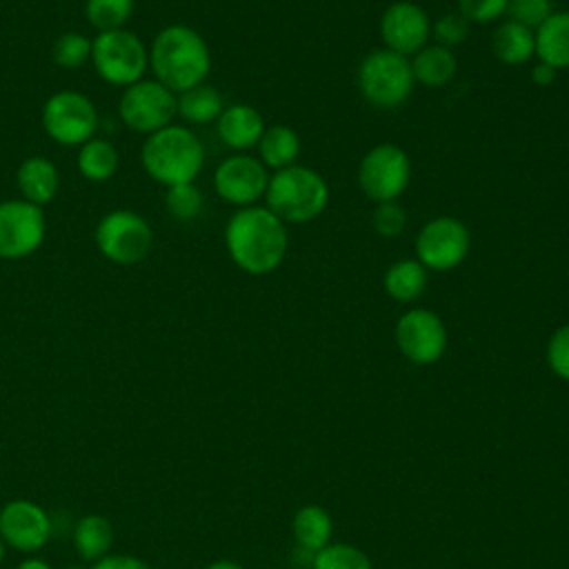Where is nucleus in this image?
Instances as JSON below:
<instances>
[{
  "label": "nucleus",
  "mask_w": 569,
  "mask_h": 569,
  "mask_svg": "<svg viewBox=\"0 0 569 569\" xmlns=\"http://www.w3.org/2000/svg\"><path fill=\"white\" fill-rule=\"evenodd\" d=\"M224 244L233 264L251 276L278 269L287 256L284 222L267 207H240L224 227Z\"/></svg>",
  "instance_id": "obj_1"
},
{
  "label": "nucleus",
  "mask_w": 569,
  "mask_h": 569,
  "mask_svg": "<svg viewBox=\"0 0 569 569\" xmlns=\"http://www.w3.org/2000/svg\"><path fill=\"white\" fill-rule=\"evenodd\" d=\"M149 67L156 80L178 96L207 80L211 51L193 27L169 24L156 33L149 47Z\"/></svg>",
  "instance_id": "obj_2"
},
{
  "label": "nucleus",
  "mask_w": 569,
  "mask_h": 569,
  "mask_svg": "<svg viewBox=\"0 0 569 569\" xmlns=\"http://www.w3.org/2000/svg\"><path fill=\"white\" fill-rule=\"evenodd\" d=\"M140 162L147 176L164 187L193 182L204 164V147L191 129L169 124L147 136Z\"/></svg>",
  "instance_id": "obj_3"
},
{
  "label": "nucleus",
  "mask_w": 569,
  "mask_h": 569,
  "mask_svg": "<svg viewBox=\"0 0 569 569\" xmlns=\"http://www.w3.org/2000/svg\"><path fill=\"white\" fill-rule=\"evenodd\" d=\"M264 200L282 222L305 224L327 209L329 187L313 169L291 164L269 176Z\"/></svg>",
  "instance_id": "obj_4"
},
{
  "label": "nucleus",
  "mask_w": 569,
  "mask_h": 569,
  "mask_svg": "<svg viewBox=\"0 0 569 569\" xmlns=\"http://www.w3.org/2000/svg\"><path fill=\"white\" fill-rule=\"evenodd\" d=\"M91 64L107 84L127 89L142 80L149 67V51L129 29L102 31L91 40Z\"/></svg>",
  "instance_id": "obj_5"
},
{
  "label": "nucleus",
  "mask_w": 569,
  "mask_h": 569,
  "mask_svg": "<svg viewBox=\"0 0 569 569\" xmlns=\"http://www.w3.org/2000/svg\"><path fill=\"white\" fill-rule=\"evenodd\" d=\"M413 71L407 56L389 49L371 51L358 67V87L367 102L376 107H398L413 91Z\"/></svg>",
  "instance_id": "obj_6"
},
{
  "label": "nucleus",
  "mask_w": 569,
  "mask_h": 569,
  "mask_svg": "<svg viewBox=\"0 0 569 569\" xmlns=\"http://www.w3.org/2000/svg\"><path fill=\"white\" fill-rule=\"evenodd\" d=\"M93 238L100 256L120 267L142 262L153 247L149 222L131 209H113L104 213L96 224Z\"/></svg>",
  "instance_id": "obj_7"
},
{
  "label": "nucleus",
  "mask_w": 569,
  "mask_h": 569,
  "mask_svg": "<svg viewBox=\"0 0 569 569\" xmlns=\"http://www.w3.org/2000/svg\"><path fill=\"white\" fill-rule=\"evenodd\" d=\"M40 120L44 133L62 147H80L98 129L96 104L82 91L73 89L51 93L42 104Z\"/></svg>",
  "instance_id": "obj_8"
},
{
  "label": "nucleus",
  "mask_w": 569,
  "mask_h": 569,
  "mask_svg": "<svg viewBox=\"0 0 569 569\" xmlns=\"http://www.w3.org/2000/svg\"><path fill=\"white\" fill-rule=\"evenodd\" d=\"M118 116L131 131L149 136L169 127L178 116V96L156 78H142L122 91Z\"/></svg>",
  "instance_id": "obj_9"
},
{
  "label": "nucleus",
  "mask_w": 569,
  "mask_h": 569,
  "mask_svg": "<svg viewBox=\"0 0 569 569\" xmlns=\"http://www.w3.org/2000/svg\"><path fill=\"white\" fill-rule=\"evenodd\" d=\"M411 180V162L405 149L391 142L376 144L358 167V184L373 202H389L405 193Z\"/></svg>",
  "instance_id": "obj_10"
},
{
  "label": "nucleus",
  "mask_w": 569,
  "mask_h": 569,
  "mask_svg": "<svg viewBox=\"0 0 569 569\" xmlns=\"http://www.w3.org/2000/svg\"><path fill=\"white\" fill-rule=\"evenodd\" d=\"M471 247L469 229L462 220L438 216L422 224L416 238V256L425 269L449 271L458 267Z\"/></svg>",
  "instance_id": "obj_11"
},
{
  "label": "nucleus",
  "mask_w": 569,
  "mask_h": 569,
  "mask_svg": "<svg viewBox=\"0 0 569 569\" xmlns=\"http://www.w3.org/2000/svg\"><path fill=\"white\" fill-rule=\"evenodd\" d=\"M47 236L42 207L22 198L0 202V258L22 260L40 249Z\"/></svg>",
  "instance_id": "obj_12"
},
{
  "label": "nucleus",
  "mask_w": 569,
  "mask_h": 569,
  "mask_svg": "<svg viewBox=\"0 0 569 569\" xmlns=\"http://www.w3.org/2000/svg\"><path fill=\"white\" fill-rule=\"evenodd\" d=\"M269 182L267 167L247 153H236L224 158L213 171L216 193L238 207H251L258 198L264 196Z\"/></svg>",
  "instance_id": "obj_13"
},
{
  "label": "nucleus",
  "mask_w": 569,
  "mask_h": 569,
  "mask_svg": "<svg viewBox=\"0 0 569 569\" xmlns=\"http://www.w3.org/2000/svg\"><path fill=\"white\" fill-rule=\"evenodd\" d=\"M396 342L411 362L431 365L447 349V329L433 311L411 309L396 325Z\"/></svg>",
  "instance_id": "obj_14"
},
{
  "label": "nucleus",
  "mask_w": 569,
  "mask_h": 569,
  "mask_svg": "<svg viewBox=\"0 0 569 569\" xmlns=\"http://www.w3.org/2000/svg\"><path fill=\"white\" fill-rule=\"evenodd\" d=\"M380 36L389 51L400 56L418 53L431 36V22L420 4L398 0L385 9L380 18Z\"/></svg>",
  "instance_id": "obj_15"
},
{
  "label": "nucleus",
  "mask_w": 569,
  "mask_h": 569,
  "mask_svg": "<svg viewBox=\"0 0 569 569\" xmlns=\"http://www.w3.org/2000/svg\"><path fill=\"white\" fill-rule=\"evenodd\" d=\"M51 536L47 511L31 500H11L0 511V538L18 551H36Z\"/></svg>",
  "instance_id": "obj_16"
},
{
  "label": "nucleus",
  "mask_w": 569,
  "mask_h": 569,
  "mask_svg": "<svg viewBox=\"0 0 569 569\" xmlns=\"http://www.w3.org/2000/svg\"><path fill=\"white\" fill-rule=\"evenodd\" d=\"M220 140L236 151H244L251 147H258L262 133H264V120L258 109L251 104H231L224 107L220 118L216 120Z\"/></svg>",
  "instance_id": "obj_17"
},
{
  "label": "nucleus",
  "mask_w": 569,
  "mask_h": 569,
  "mask_svg": "<svg viewBox=\"0 0 569 569\" xmlns=\"http://www.w3.org/2000/svg\"><path fill=\"white\" fill-rule=\"evenodd\" d=\"M16 184L22 193V200L36 207H44L58 193V167L44 156H29L20 162L16 171Z\"/></svg>",
  "instance_id": "obj_18"
},
{
  "label": "nucleus",
  "mask_w": 569,
  "mask_h": 569,
  "mask_svg": "<svg viewBox=\"0 0 569 569\" xmlns=\"http://www.w3.org/2000/svg\"><path fill=\"white\" fill-rule=\"evenodd\" d=\"M536 56L553 69H569V11H553L536 31Z\"/></svg>",
  "instance_id": "obj_19"
},
{
  "label": "nucleus",
  "mask_w": 569,
  "mask_h": 569,
  "mask_svg": "<svg viewBox=\"0 0 569 569\" xmlns=\"http://www.w3.org/2000/svg\"><path fill=\"white\" fill-rule=\"evenodd\" d=\"M409 62L413 80L431 89L449 84L458 71V60L453 51L440 44H425Z\"/></svg>",
  "instance_id": "obj_20"
},
{
  "label": "nucleus",
  "mask_w": 569,
  "mask_h": 569,
  "mask_svg": "<svg viewBox=\"0 0 569 569\" xmlns=\"http://www.w3.org/2000/svg\"><path fill=\"white\" fill-rule=\"evenodd\" d=\"M491 49L500 62L518 67L531 60V56H536V38L531 29L513 20H507L500 27H496L491 36Z\"/></svg>",
  "instance_id": "obj_21"
},
{
  "label": "nucleus",
  "mask_w": 569,
  "mask_h": 569,
  "mask_svg": "<svg viewBox=\"0 0 569 569\" xmlns=\"http://www.w3.org/2000/svg\"><path fill=\"white\" fill-rule=\"evenodd\" d=\"M113 540L111 522L100 513L82 516L73 527V547L82 560L98 562L107 556Z\"/></svg>",
  "instance_id": "obj_22"
},
{
  "label": "nucleus",
  "mask_w": 569,
  "mask_h": 569,
  "mask_svg": "<svg viewBox=\"0 0 569 569\" xmlns=\"http://www.w3.org/2000/svg\"><path fill=\"white\" fill-rule=\"evenodd\" d=\"M260 162L269 169H287L296 162L300 153V138L298 133L287 124H273L267 127L260 142H258Z\"/></svg>",
  "instance_id": "obj_23"
},
{
  "label": "nucleus",
  "mask_w": 569,
  "mask_h": 569,
  "mask_svg": "<svg viewBox=\"0 0 569 569\" xmlns=\"http://www.w3.org/2000/svg\"><path fill=\"white\" fill-rule=\"evenodd\" d=\"M118 149L104 140V138H91L84 144H80L76 164L84 180L91 182H104L118 171Z\"/></svg>",
  "instance_id": "obj_24"
},
{
  "label": "nucleus",
  "mask_w": 569,
  "mask_h": 569,
  "mask_svg": "<svg viewBox=\"0 0 569 569\" xmlns=\"http://www.w3.org/2000/svg\"><path fill=\"white\" fill-rule=\"evenodd\" d=\"M382 284H385V291L393 300L411 302L418 296H422V291L427 287V269L413 258L398 260L385 271Z\"/></svg>",
  "instance_id": "obj_25"
},
{
  "label": "nucleus",
  "mask_w": 569,
  "mask_h": 569,
  "mask_svg": "<svg viewBox=\"0 0 569 569\" xmlns=\"http://www.w3.org/2000/svg\"><path fill=\"white\" fill-rule=\"evenodd\" d=\"M222 109L220 91L204 82L178 93V116L191 124H209L220 118Z\"/></svg>",
  "instance_id": "obj_26"
},
{
  "label": "nucleus",
  "mask_w": 569,
  "mask_h": 569,
  "mask_svg": "<svg viewBox=\"0 0 569 569\" xmlns=\"http://www.w3.org/2000/svg\"><path fill=\"white\" fill-rule=\"evenodd\" d=\"M293 533L302 549L320 551L327 547L331 536V518L322 507L309 505L293 516Z\"/></svg>",
  "instance_id": "obj_27"
},
{
  "label": "nucleus",
  "mask_w": 569,
  "mask_h": 569,
  "mask_svg": "<svg viewBox=\"0 0 569 569\" xmlns=\"http://www.w3.org/2000/svg\"><path fill=\"white\" fill-rule=\"evenodd\" d=\"M133 7L136 0H87L84 18L98 33L124 29L129 18L133 16Z\"/></svg>",
  "instance_id": "obj_28"
},
{
  "label": "nucleus",
  "mask_w": 569,
  "mask_h": 569,
  "mask_svg": "<svg viewBox=\"0 0 569 569\" xmlns=\"http://www.w3.org/2000/svg\"><path fill=\"white\" fill-rule=\"evenodd\" d=\"M51 58L62 69H80L87 60H91V40L84 33L67 31L56 38Z\"/></svg>",
  "instance_id": "obj_29"
},
{
  "label": "nucleus",
  "mask_w": 569,
  "mask_h": 569,
  "mask_svg": "<svg viewBox=\"0 0 569 569\" xmlns=\"http://www.w3.org/2000/svg\"><path fill=\"white\" fill-rule=\"evenodd\" d=\"M164 204L173 220L189 222V220L198 218L202 211V193L193 182L173 184V187H167Z\"/></svg>",
  "instance_id": "obj_30"
},
{
  "label": "nucleus",
  "mask_w": 569,
  "mask_h": 569,
  "mask_svg": "<svg viewBox=\"0 0 569 569\" xmlns=\"http://www.w3.org/2000/svg\"><path fill=\"white\" fill-rule=\"evenodd\" d=\"M313 569H371V562L351 545H327L316 551Z\"/></svg>",
  "instance_id": "obj_31"
},
{
  "label": "nucleus",
  "mask_w": 569,
  "mask_h": 569,
  "mask_svg": "<svg viewBox=\"0 0 569 569\" xmlns=\"http://www.w3.org/2000/svg\"><path fill=\"white\" fill-rule=\"evenodd\" d=\"M551 13H553L551 0H509V4H507L509 20H513L531 31L538 29Z\"/></svg>",
  "instance_id": "obj_32"
},
{
  "label": "nucleus",
  "mask_w": 569,
  "mask_h": 569,
  "mask_svg": "<svg viewBox=\"0 0 569 569\" xmlns=\"http://www.w3.org/2000/svg\"><path fill=\"white\" fill-rule=\"evenodd\" d=\"M471 31V22L458 11V13H447L442 18L436 20V24H431V33L436 38V44L453 49L458 44H462L469 38Z\"/></svg>",
  "instance_id": "obj_33"
},
{
  "label": "nucleus",
  "mask_w": 569,
  "mask_h": 569,
  "mask_svg": "<svg viewBox=\"0 0 569 569\" xmlns=\"http://www.w3.org/2000/svg\"><path fill=\"white\" fill-rule=\"evenodd\" d=\"M371 222H373V229H376L378 236L396 238V236L402 233V229L407 224V213H405V209L396 200L378 202L376 209H373Z\"/></svg>",
  "instance_id": "obj_34"
},
{
  "label": "nucleus",
  "mask_w": 569,
  "mask_h": 569,
  "mask_svg": "<svg viewBox=\"0 0 569 569\" xmlns=\"http://www.w3.org/2000/svg\"><path fill=\"white\" fill-rule=\"evenodd\" d=\"M547 362L551 371L569 380V325L558 327L547 345Z\"/></svg>",
  "instance_id": "obj_35"
},
{
  "label": "nucleus",
  "mask_w": 569,
  "mask_h": 569,
  "mask_svg": "<svg viewBox=\"0 0 569 569\" xmlns=\"http://www.w3.org/2000/svg\"><path fill=\"white\" fill-rule=\"evenodd\" d=\"M509 0H458L460 13L469 22H493L507 13Z\"/></svg>",
  "instance_id": "obj_36"
},
{
  "label": "nucleus",
  "mask_w": 569,
  "mask_h": 569,
  "mask_svg": "<svg viewBox=\"0 0 569 569\" xmlns=\"http://www.w3.org/2000/svg\"><path fill=\"white\" fill-rule=\"evenodd\" d=\"M91 569H151V567L136 556H104Z\"/></svg>",
  "instance_id": "obj_37"
},
{
  "label": "nucleus",
  "mask_w": 569,
  "mask_h": 569,
  "mask_svg": "<svg viewBox=\"0 0 569 569\" xmlns=\"http://www.w3.org/2000/svg\"><path fill=\"white\" fill-rule=\"evenodd\" d=\"M556 73H558V69H553L551 64L538 60V62L533 64V69H531V80H533V84H538V87H549V84L556 80Z\"/></svg>",
  "instance_id": "obj_38"
},
{
  "label": "nucleus",
  "mask_w": 569,
  "mask_h": 569,
  "mask_svg": "<svg viewBox=\"0 0 569 569\" xmlns=\"http://www.w3.org/2000/svg\"><path fill=\"white\" fill-rule=\"evenodd\" d=\"M18 569H51V567H49V562H44L40 558H27L18 565Z\"/></svg>",
  "instance_id": "obj_39"
},
{
  "label": "nucleus",
  "mask_w": 569,
  "mask_h": 569,
  "mask_svg": "<svg viewBox=\"0 0 569 569\" xmlns=\"http://www.w3.org/2000/svg\"><path fill=\"white\" fill-rule=\"evenodd\" d=\"M207 569H242V567L231 560H218V562H211Z\"/></svg>",
  "instance_id": "obj_40"
},
{
  "label": "nucleus",
  "mask_w": 569,
  "mask_h": 569,
  "mask_svg": "<svg viewBox=\"0 0 569 569\" xmlns=\"http://www.w3.org/2000/svg\"><path fill=\"white\" fill-rule=\"evenodd\" d=\"M2 558H4V542H2V538H0V562H2Z\"/></svg>",
  "instance_id": "obj_41"
}]
</instances>
